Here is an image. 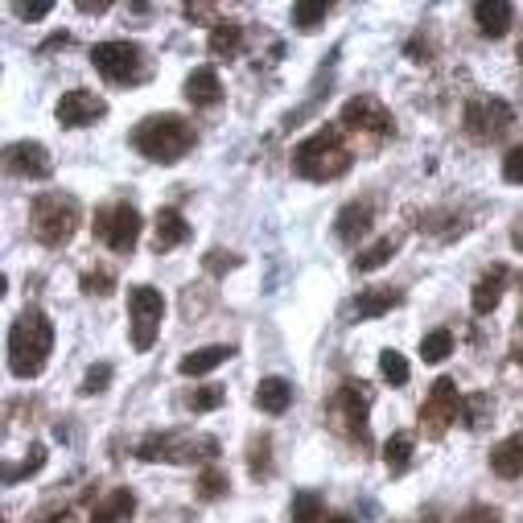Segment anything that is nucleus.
I'll list each match as a JSON object with an SVG mask.
<instances>
[{
	"mask_svg": "<svg viewBox=\"0 0 523 523\" xmlns=\"http://www.w3.org/2000/svg\"><path fill=\"white\" fill-rule=\"evenodd\" d=\"M355 165V153L346 149V128L342 124H322L313 136L293 149V173L305 182H334Z\"/></svg>",
	"mask_w": 523,
	"mask_h": 523,
	"instance_id": "1",
	"label": "nucleus"
},
{
	"mask_svg": "<svg viewBox=\"0 0 523 523\" xmlns=\"http://www.w3.org/2000/svg\"><path fill=\"white\" fill-rule=\"evenodd\" d=\"M198 141V132L186 116L178 112H161V116H145L141 124L132 128V149L157 161V165H178Z\"/></svg>",
	"mask_w": 523,
	"mask_h": 523,
	"instance_id": "2",
	"label": "nucleus"
},
{
	"mask_svg": "<svg viewBox=\"0 0 523 523\" xmlns=\"http://www.w3.org/2000/svg\"><path fill=\"white\" fill-rule=\"evenodd\" d=\"M54 351V322L42 309H25L9 326V371L17 379H38Z\"/></svg>",
	"mask_w": 523,
	"mask_h": 523,
	"instance_id": "3",
	"label": "nucleus"
},
{
	"mask_svg": "<svg viewBox=\"0 0 523 523\" xmlns=\"http://www.w3.org/2000/svg\"><path fill=\"white\" fill-rule=\"evenodd\" d=\"M79 223H83V211L71 194L50 190V194H38L29 206V231L38 243H46V248H66V243L75 239Z\"/></svg>",
	"mask_w": 523,
	"mask_h": 523,
	"instance_id": "4",
	"label": "nucleus"
},
{
	"mask_svg": "<svg viewBox=\"0 0 523 523\" xmlns=\"http://www.w3.org/2000/svg\"><path fill=\"white\" fill-rule=\"evenodd\" d=\"M141 462H173V466H194V462H215L219 441L198 437V433H149L136 445Z\"/></svg>",
	"mask_w": 523,
	"mask_h": 523,
	"instance_id": "5",
	"label": "nucleus"
},
{
	"mask_svg": "<svg viewBox=\"0 0 523 523\" xmlns=\"http://www.w3.org/2000/svg\"><path fill=\"white\" fill-rule=\"evenodd\" d=\"M91 62L103 79L120 83V87H136L149 79V54L136 42H99L91 50Z\"/></svg>",
	"mask_w": 523,
	"mask_h": 523,
	"instance_id": "6",
	"label": "nucleus"
},
{
	"mask_svg": "<svg viewBox=\"0 0 523 523\" xmlns=\"http://www.w3.org/2000/svg\"><path fill=\"white\" fill-rule=\"evenodd\" d=\"M95 239L108 243L116 256H128L141 239V211L132 202H112V206H99L95 211Z\"/></svg>",
	"mask_w": 523,
	"mask_h": 523,
	"instance_id": "7",
	"label": "nucleus"
},
{
	"mask_svg": "<svg viewBox=\"0 0 523 523\" xmlns=\"http://www.w3.org/2000/svg\"><path fill=\"white\" fill-rule=\"evenodd\" d=\"M462 124L466 132L474 136V141H503V136L515 128V112H511V103L499 99V95H478L466 103V112H462Z\"/></svg>",
	"mask_w": 523,
	"mask_h": 523,
	"instance_id": "8",
	"label": "nucleus"
},
{
	"mask_svg": "<svg viewBox=\"0 0 523 523\" xmlns=\"http://www.w3.org/2000/svg\"><path fill=\"white\" fill-rule=\"evenodd\" d=\"M128 318H132V346L136 351H149L161 334V322H165V297L149 285H132L128 289Z\"/></svg>",
	"mask_w": 523,
	"mask_h": 523,
	"instance_id": "9",
	"label": "nucleus"
},
{
	"mask_svg": "<svg viewBox=\"0 0 523 523\" xmlns=\"http://www.w3.org/2000/svg\"><path fill=\"white\" fill-rule=\"evenodd\" d=\"M462 412H466V400L458 396V383L441 375L433 388H429L425 404H421V429H425V437H441L453 421H462Z\"/></svg>",
	"mask_w": 523,
	"mask_h": 523,
	"instance_id": "10",
	"label": "nucleus"
},
{
	"mask_svg": "<svg viewBox=\"0 0 523 523\" xmlns=\"http://www.w3.org/2000/svg\"><path fill=\"white\" fill-rule=\"evenodd\" d=\"M342 128L346 132H367V136H388L396 128V120L375 95H355V99L342 103Z\"/></svg>",
	"mask_w": 523,
	"mask_h": 523,
	"instance_id": "11",
	"label": "nucleus"
},
{
	"mask_svg": "<svg viewBox=\"0 0 523 523\" xmlns=\"http://www.w3.org/2000/svg\"><path fill=\"white\" fill-rule=\"evenodd\" d=\"M58 124L62 128H87V124H95V120H103L108 116V99L103 95H95V91H87V87H75V91H66L62 99H58Z\"/></svg>",
	"mask_w": 523,
	"mask_h": 523,
	"instance_id": "12",
	"label": "nucleus"
},
{
	"mask_svg": "<svg viewBox=\"0 0 523 523\" xmlns=\"http://www.w3.org/2000/svg\"><path fill=\"white\" fill-rule=\"evenodd\" d=\"M338 412H342V421L346 429H351V437L359 445H371V429H367V408H371V396H367V383L363 379H346L342 388H338Z\"/></svg>",
	"mask_w": 523,
	"mask_h": 523,
	"instance_id": "13",
	"label": "nucleus"
},
{
	"mask_svg": "<svg viewBox=\"0 0 523 523\" xmlns=\"http://www.w3.org/2000/svg\"><path fill=\"white\" fill-rule=\"evenodd\" d=\"M5 169L25 182H46L54 173V161H50V149L38 141H13L5 149Z\"/></svg>",
	"mask_w": 523,
	"mask_h": 523,
	"instance_id": "14",
	"label": "nucleus"
},
{
	"mask_svg": "<svg viewBox=\"0 0 523 523\" xmlns=\"http://www.w3.org/2000/svg\"><path fill=\"white\" fill-rule=\"evenodd\" d=\"M186 239H190V223L182 219V211H178V206H161L157 223H153V252L165 256L173 248H182Z\"/></svg>",
	"mask_w": 523,
	"mask_h": 523,
	"instance_id": "15",
	"label": "nucleus"
},
{
	"mask_svg": "<svg viewBox=\"0 0 523 523\" xmlns=\"http://www.w3.org/2000/svg\"><path fill=\"white\" fill-rule=\"evenodd\" d=\"M503 285H507V268H503V264H495L491 272H482V276H478V285H474V293H470V309L478 313V318H486V313H495V309H499V301H503Z\"/></svg>",
	"mask_w": 523,
	"mask_h": 523,
	"instance_id": "16",
	"label": "nucleus"
},
{
	"mask_svg": "<svg viewBox=\"0 0 523 523\" xmlns=\"http://www.w3.org/2000/svg\"><path fill=\"white\" fill-rule=\"evenodd\" d=\"M474 21H478V33L482 38H503L515 21V9L507 0H478L474 5Z\"/></svg>",
	"mask_w": 523,
	"mask_h": 523,
	"instance_id": "17",
	"label": "nucleus"
},
{
	"mask_svg": "<svg viewBox=\"0 0 523 523\" xmlns=\"http://www.w3.org/2000/svg\"><path fill=\"white\" fill-rule=\"evenodd\" d=\"M289 404H293V383H289V379L268 375V379L256 383V408H260V412L281 416V412H289Z\"/></svg>",
	"mask_w": 523,
	"mask_h": 523,
	"instance_id": "18",
	"label": "nucleus"
},
{
	"mask_svg": "<svg viewBox=\"0 0 523 523\" xmlns=\"http://www.w3.org/2000/svg\"><path fill=\"white\" fill-rule=\"evenodd\" d=\"M334 231L342 243H359L367 231H371V206L367 202H346L338 219H334Z\"/></svg>",
	"mask_w": 523,
	"mask_h": 523,
	"instance_id": "19",
	"label": "nucleus"
},
{
	"mask_svg": "<svg viewBox=\"0 0 523 523\" xmlns=\"http://www.w3.org/2000/svg\"><path fill=\"white\" fill-rule=\"evenodd\" d=\"M186 99L194 103V108H215V103L223 99V83L211 66H198V71L186 79Z\"/></svg>",
	"mask_w": 523,
	"mask_h": 523,
	"instance_id": "20",
	"label": "nucleus"
},
{
	"mask_svg": "<svg viewBox=\"0 0 523 523\" xmlns=\"http://www.w3.org/2000/svg\"><path fill=\"white\" fill-rule=\"evenodd\" d=\"M400 301H404V293H400V289H388V285L363 289L359 301H355V313H359L363 322H375V318H383V313H392Z\"/></svg>",
	"mask_w": 523,
	"mask_h": 523,
	"instance_id": "21",
	"label": "nucleus"
},
{
	"mask_svg": "<svg viewBox=\"0 0 523 523\" xmlns=\"http://www.w3.org/2000/svg\"><path fill=\"white\" fill-rule=\"evenodd\" d=\"M231 355H235V346H223V342H219V346H198V351H190V355L178 363V371L198 379V375H211L215 367H223Z\"/></svg>",
	"mask_w": 523,
	"mask_h": 523,
	"instance_id": "22",
	"label": "nucleus"
},
{
	"mask_svg": "<svg viewBox=\"0 0 523 523\" xmlns=\"http://www.w3.org/2000/svg\"><path fill=\"white\" fill-rule=\"evenodd\" d=\"M132 511H136V495L128 491V486H120V491H112L108 499H103V503L91 511L87 523H128Z\"/></svg>",
	"mask_w": 523,
	"mask_h": 523,
	"instance_id": "23",
	"label": "nucleus"
},
{
	"mask_svg": "<svg viewBox=\"0 0 523 523\" xmlns=\"http://www.w3.org/2000/svg\"><path fill=\"white\" fill-rule=\"evenodd\" d=\"M491 470L499 478H523V437H507L491 449Z\"/></svg>",
	"mask_w": 523,
	"mask_h": 523,
	"instance_id": "24",
	"label": "nucleus"
},
{
	"mask_svg": "<svg viewBox=\"0 0 523 523\" xmlns=\"http://www.w3.org/2000/svg\"><path fill=\"white\" fill-rule=\"evenodd\" d=\"M211 54H219V58H231V54H239V46H243V25L239 21H231V17H223V21H215L211 25Z\"/></svg>",
	"mask_w": 523,
	"mask_h": 523,
	"instance_id": "25",
	"label": "nucleus"
},
{
	"mask_svg": "<svg viewBox=\"0 0 523 523\" xmlns=\"http://www.w3.org/2000/svg\"><path fill=\"white\" fill-rule=\"evenodd\" d=\"M326 515V503L318 491H297L293 503H289V523H322Z\"/></svg>",
	"mask_w": 523,
	"mask_h": 523,
	"instance_id": "26",
	"label": "nucleus"
},
{
	"mask_svg": "<svg viewBox=\"0 0 523 523\" xmlns=\"http://www.w3.org/2000/svg\"><path fill=\"white\" fill-rule=\"evenodd\" d=\"M412 462V437L408 433H392L388 445H383V466H388L392 474H404Z\"/></svg>",
	"mask_w": 523,
	"mask_h": 523,
	"instance_id": "27",
	"label": "nucleus"
},
{
	"mask_svg": "<svg viewBox=\"0 0 523 523\" xmlns=\"http://www.w3.org/2000/svg\"><path fill=\"white\" fill-rule=\"evenodd\" d=\"M392 256H396V239L388 235V239L371 243L367 252H359V256H355V272H375V268H383V264H388Z\"/></svg>",
	"mask_w": 523,
	"mask_h": 523,
	"instance_id": "28",
	"label": "nucleus"
},
{
	"mask_svg": "<svg viewBox=\"0 0 523 523\" xmlns=\"http://www.w3.org/2000/svg\"><path fill=\"white\" fill-rule=\"evenodd\" d=\"M42 466H46V445H33V449H29V458H21V462L5 466V486H17L21 478H33Z\"/></svg>",
	"mask_w": 523,
	"mask_h": 523,
	"instance_id": "29",
	"label": "nucleus"
},
{
	"mask_svg": "<svg viewBox=\"0 0 523 523\" xmlns=\"http://www.w3.org/2000/svg\"><path fill=\"white\" fill-rule=\"evenodd\" d=\"M330 0H301V5H293V25L297 29H318L326 17H330Z\"/></svg>",
	"mask_w": 523,
	"mask_h": 523,
	"instance_id": "30",
	"label": "nucleus"
},
{
	"mask_svg": "<svg viewBox=\"0 0 523 523\" xmlns=\"http://www.w3.org/2000/svg\"><path fill=\"white\" fill-rule=\"evenodd\" d=\"M227 486H231V482H227V474H223L219 466H206V470L198 474V499H202V503H215V499L227 495Z\"/></svg>",
	"mask_w": 523,
	"mask_h": 523,
	"instance_id": "31",
	"label": "nucleus"
},
{
	"mask_svg": "<svg viewBox=\"0 0 523 523\" xmlns=\"http://www.w3.org/2000/svg\"><path fill=\"white\" fill-rule=\"evenodd\" d=\"M449 355H453V334L449 330H433V334L421 338V359L425 363H441Z\"/></svg>",
	"mask_w": 523,
	"mask_h": 523,
	"instance_id": "32",
	"label": "nucleus"
},
{
	"mask_svg": "<svg viewBox=\"0 0 523 523\" xmlns=\"http://www.w3.org/2000/svg\"><path fill=\"white\" fill-rule=\"evenodd\" d=\"M190 412H215L227 404V388H219V383H206V388H194L190 392Z\"/></svg>",
	"mask_w": 523,
	"mask_h": 523,
	"instance_id": "33",
	"label": "nucleus"
},
{
	"mask_svg": "<svg viewBox=\"0 0 523 523\" xmlns=\"http://www.w3.org/2000/svg\"><path fill=\"white\" fill-rule=\"evenodd\" d=\"M379 375L388 379L392 388H404L412 371H408V359H404L400 351H383V355H379Z\"/></svg>",
	"mask_w": 523,
	"mask_h": 523,
	"instance_id": "34",
	"label": "nucleus"
},
{
	"mask_svg": "<svg viewBox=\"0 0 523 523\" xmlns=\"http://www.w3.org/2000/svg\"><path fill=\"white\" fill-rule=\"evenodd\" d=\"M248 470L252 478H268L272 474V441L268 437H256L252 449H248Z\"/></svg>",
	"mask_w": 523,
	"mask_h": 523,
	"instance_id": "35",
	"label": "nucleus"
},
{
	"mask_svg": "<svg viewBox=\"0 0 523 523\" xmlns=\"http://www.w3.org/2000/svg\"><path fill=\"white\" fill-rule=\"evenodd\" d=\"M108 383H112V363H95L87 375H83V396H99V392H108Z\"/></svg>",
	"mask_w": 523,
	"mask_h": 523,
	"instance_id": "36",
	"label": "nucleus"
},
{
	"mask_svg": "<svg viewBox=\"0 0 523 523\" xmlns=\"http://www.w3.org/2000/svg\"><path fill=\"white\" fill-rule=\"evenodd\" d=\"M79 285H83L87 297H108V293L116 289V276H112V272H83Z\"/></svg>",
	"mask_w": 523,
	"mask_h": 523,
	"instance_id": "37",
	"label": "nucleus"
},
{
	"mask_svg": "<svg viewBox=\"0 0 523 523\" xmlns=\"http://www.w3.org/2000/svg\"><path fill=\"white\" fill-rule=\"evenodd\" d=\"M202 268L211 272V276H227L231 268H239V256H231V252H219V248H215V252H206V256H202Z\"/></svg>",
	"mask_w": 523,
	"mask_h": 523,
	"instance_id": "38",
	"label": "nucleus"
},
{
	"mask_svg": "<svg viewBox=\"0 0 523 523\" xmlns=\"http://www.w3.org/2000/svg\"><path fill=\"white\" fill-rule=\"evenodd\" d=\"M503 178L511 186H523V145H515L507 157H503Z\"/></svg>",
	"mask_w": 523,
	"mask_h": 523,
	"instance_id": "39",
	"label": "nucleus"
},
{
	"mask_svg": "<svg viewBox=\"0 0 523 523\" xmlns=\"http://www.w3.org/2000/svg\"><path fill=\"white\" fill-rule=\"evenodd\" d=\"M486 408H491V400H486V396H470V404H466V421L474 425V429H482L486 425Z\"/></svg>",
	"mask_w": 523,
	"mask_h": 523,
	"instance_id": "40",
	"label": "nucleus"
},
{
	"mask_svg": "<svg viewBox=\"0 0 523 523\" xmlns=\"http://www.w3.org/2000/svg\"><path fill=\"white\" fill-rule=\"evenodd\" d=\"M54 5H50V0H33V5H29V0H25V5H17V13L25 17V21H42L46 13H50Z\"/></svg>",
	"mask_w": 523,
	"mask_h": 523,
	"instance_id": "41",
	"label": "nucleus"
},
{
	"mask_svg": "<svg viewBox=\"0 0 523 523\" xmlns=\"http://www.w3.org/2000/svg\"><path fill=\"white\" fill-rule=\"evenodd\" d=\"M458 523H499V511L495 507H470Z\"/></svg>",
	"mask_w": 523,
	"mask_h": 523,
	"instance_id": "42",
	"label": "nucleus"
},
{
	"mask_svg": "<svg viewBox=\"0 0 523 523\" xmlns=\"http://www.w3.org/2000/svg\"><path fill=\"white\" fill-rule=\"evenodd\" d=\"M511 359L523 363V309H519V326H515V342H511Z\"/></svg>",
	"mask_w": 523,
	"mask_h": 523,
	"instance_id": "43",
	"label": "nucleus"
},
{
	"mask_svg": "<svg viewBox=\"0 0 523 523\" xmlns=\"http://www.w3.org/2000/svg\"><path fill=\"white\" fill-rule=\"evenodd\" d=\"M108 0H79V13H108Z\"/></svg>",
	"mask_w": 523,
	"mask_h": 523,
	"instance_id": "44",
	"label": "nucleus"
},
{
	"mask_svg": "<svg viewBox=\"0 0 523 523\" xmlns=\"http://www.w3.org/2000/svg\"><path fill=\"white\" fill-rule=\"evenodd\" d=\"M58 46H71V33H54V38H50V42H46L38 54H50V50H58Z\"/></svg>",
	"mask_w": 523,
	"mask_h": 523,
	"instance_id": "45",
	"label": "nucleus"
},
{
	"mask_svg": "<svg viewBox=\"0 0 523 523\" xmlns=\"http://www.w3.org/2000/svg\"><path fill=\"white\" fill-rule=\"evenodd\" d=\"M511 243H515V252H523V219L511 227Z\"/></svg>",
	"mask_w": 523,
	"mask_h": 523,
	"instance_id": "46",
	"label": "nucleus"
},
{
	"mask_svg": "<svg viewBox=\"0 0 523 523\" xmlns=\"http://www.w3.org/2000/svg\"><path fill=\"white\" fill-rule=\"evenodd\" d=\"M322 523H359V519H351V515H322Z\"/></svg>",
	"mask_w": 523,
	"mask_h": 523,
	"instance_id": "47",
	"label": "nucleus"
},
{
	"mask_svg": "<svg viewBox=\"0 0 523 523\" xmlns=\"http://www.w3.org/2000/svg\"><path fill=\"white\" fill-rule=\"evenodd\" d=\"M519 66H523V42H519Z\"/></svg>",
	"mask_w": 523,
	"mask_h": 523,
	"instance_id": "48",
	"label": "nucleus"
}]
</instances>
